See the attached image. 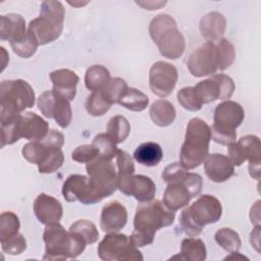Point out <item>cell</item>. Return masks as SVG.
Here are the masks:
<instances>
[{"instance_id": "ac0fdd59", "label": "cell", "mask_w": 261, "mask_h": 261, "mask_svg": "<svg viewBox=\"0 0 261 261\" xmlns=\"http://www.w3.org/2000/svg\"><path fill=\"white\" fill-rule=\"evenodd\" d=\"M203 162L206 175L214 182H223L234 173V165L225 155L208 154Z\"/></svg>"}, {"instance_id": "ee69618b", "label": "cell", "mask_w": 261, "mask_h": 261, "mask_svg": "<svg viewBox=\"0 0 261 261\" xmlns=\"http://www.w3.org/2000/svg\"><path fill=\"white\" fill-rule=\"evenodd\" d=\"M1 249L9 255H19L27 249V241L21 233H16L12 238L1 242Z\"/></svg>"}, {"instance_id": "11a10c76", "label": "cell", "mask_w": 261, "mask_h": 261, "mask_svg": "<svg viewBox=\"0 0 261 261\" xmlns=\"http://www.w3.org/2000/svg\"><path fill=\"white\" fill-rule=\"evenodd\" d=\"M137 4L141 5L145 9L153 10V9H158L160 6L164 5L166 2H161V1H137Z\"/></svg>"}, {"instance_id": "d6986e66", "label": "cell", "mask_w": 261, "mask_h": 261, "mask_svg": "<svg viewBox=\"0 0 261 261\" xmlns=\"http://www.w3.org/2000/svg\"><path fill=\"white\" fill-rule=\"evenodd\" d=\"M50 80L53 84L52 91L67 101H71L75 97L76 85L80 81L77 74L66 68L54 70L50 73Z\"/></svg>"}, {"instance_id": "7c38bea8", "label": "cell", "mask_w": 261, "mask_h": 261, "mask_svg": "<svg viewBox=\"0 0 261 261\" xmlns=\"http://www.w3.org/2000/svg\"><path fill=\"white\" fill-rule=\"evenodd\" d=\"M188 210L195 223L201 228L206 224L217 222L222 215V205L212 195L200 196L188 207Z\"/></svg>"}, {"instance_id": "f6af8a7d", "label": "cell", "mask_w": 261, "mask_h": 261, "mask_svg": "<svg viewBox=\"0 0 261 261\" xmlns=\"http://www.w3.org/2000/svg\"><path fill=\"white\" fill-rule=\"evenodd\" d=\"M187 172H188V169L180 162H174L167 165L163 169L161 173V177L165 182L170 184V182H175L182 179V177L186 175Z\"/></svg>"}, {"instance_id": "52a82bcc", "label": "cell", "mask_w": 261, "mask_h": 261, "mask_svg": "<svg viewBox=\"0 0 261 261\" xmlns=\"http://www.w3.org/2000/svg\"><path fill=\"white\" fill-rule=\"evenodd\" d=\"M90 185L89 205L98 203L112 195L117 189V173L111 160L97 157L87 163Z\"/></svg>"}, {"instance_id": "f907efd6", "label": "cell", "mask_w": 261, "mask_h": 261, "mask_svg": "<svg viewBox=\"0 0 261 261\" xmlns=\"http://www.w3.org/2000/svg\"><path fill=\"white\" fill-rule=\"evenodd\" d=\"M210 133H211V140L221 145L228 146L229 144L233 143L237 139L236 130L221 128V127L215 126L214 124L210 126Z\"/></svg>"}, {"instance_id": "4316f807", "label": "cell", "mask_w": 261, "mask_h": 261, "mask_svg": "<svg viewBox=\"0 0 261 261\" xmlns=\"http://www.w3.org/2000/svg\"><path fill=\"white\" fill-rule=\"evenodd\" d=\"M110 80V72L103 65H92L87 69L85 74V85L92 92L102 91Z\"/></svg>"}, {"instance_id": "d4e9b609", "label": "cell", "mask_w": 261, "mask_h": 261, "mask_svg": "<svg viewBox=\"0 0 261 261\" xmlns=\"http://www.w3.org/2000/svg\"><path fill=\"white\" fill-rule=\"evenodd\" d=\"M149 114L156 125L165 127L174 121L176 110L169 101L160 99L152 103L149 109Z\"/></svg>"}, {"instance_id": "ffe728a7", "label": "cell", "mask_w": 261, "mask_h": 261, "mask_svg": "<svg viewBox=\"0 0 261 261\" xmlns=\"http://www.w3.org/2000/svg\"><path fill=\"white\" fill-rule=\"evenodd\" d=\"M62 195L67 202L80 201L89 205L90 185L89 177L82 174L69 175L62 186Z\"/></svg>"}, {"instance_id": "f35d334b", "label": "cell", "mask_w": 261, "mask_h": 261, "mask_svg": "<svg viewBox=\"0 0 261 261\" xmlns=\"http://www.w3.org/2000/svg\"><path fill=\"white\" fill-rule=\"evenodd\" d=\"M111 105L102 92H93L86 101V110L92 116H101L110 109Z\"/></svg>"}, {"instance_id": "7bdbcfd3", "label": "cell", "mask_w": 261, "mask_h": 261, "mask_svg": "<svg viewBox=\"0 0 261 261\" xmlns=\"http://www.w3.org/2000/svg\"><path fill=\"white\" fill-rule=\"evenodd\" d=\"M64 161V155L61 149H52L46 159L38 165L40 173H52L59 169Z\"/></svg>"}, {"instance_id": "74e56055", "label": "cell", "mask_w": 261, "mask_h": 261, "mask_svg": "<svg viewBox=\"0 0 261 261\" xmlns=\"http://www.w3.org/2000/svg\"><path fill=\"white\" fill-rule=\"evenodd\" d=\"M20 223L16 214L10 211L0 215V242H4L18 233Z\"/></svg>"}, {"instance_id": "e0dca14e", "label": "cell", "mask_w": 261, "mask_h": 261, "mask_svg": "<svg viewBox=\"0 0 261 261\" xmlns=\"http://www.w3.org/2000/svg\"><path fill=\"white\" fill-rule=\"evenodd\" d=\"M126 221L127 211L118 201H111L103 207L100 217V227L104 232H118L125 226Z\"/></svg>"}, {"instance_id": "816d5d0a", "label": "cell", "mask_w": 261, "mask_h": 261, "mask_svg": "<svg viewBox=\"0 0 261 261\" xmlns=\"http://www.w3.org/2000/svg\"><path fill=\"white\" fill-rule=\"evenodd\" d=\"M180 180L189 190L192 198L197 197L201 193L203 187V179L201 175L193 172H187L186 175Z\"/></svg>"}, {"instance_id": "603a6c76", "label": "cell", "mask_w": 261, "mask_h": 261, "mask_svg": "<svg viewBox=\"0 0 261 261\" xmlns=\"http://www.w3.org/2000/svg\"><path fill=\"white\" fill-rule=\"evenodd\" d=\"M49 132L48 122L34 112L21 114L22 138L30 141H41Z\"/></svg>"}, {"instance_id": "277c9868", "label": "cell", "mask_w": 261, "mask_h": 261, "mask_svg": "<svg viewBox=\"0 0 261 261\" xmlns=\"http://www.w3.org/2000/svg\"><path fill=\"white\" fill-rule=\"evenodd\" d=\"M45 243V260H64L80 256L87 244L59 223L46 225L43 233Z\"/></svg>"}, {"instance_id": "e575fe53", "label": "cell", "mask_w": 261, "mask_h": 261, "mask_svg": "<svg viewBox=\"0 0 261 261\" xmlns=\"http://www.w3.org/2000/svg\"><path fill=\"white\" fill-rule=\"evenodd\" d=\"M51 150L40 141H32L22 147L21 153L27 161L39 165L46 159Z\"/></svg>"}, {"instance_id": "3957f363", "label": "cell", "mask_w": 261, "mask_h": 261, "mask_svg": "<svg viewBox=\"0 0 261 261\" xmlns=\"http://www.w3.org/2000/svg\"><path fill=\"white\" fill-rule=\"evenodd\" d=\"M210 126L201 118H192L187 125L185 142L180 149V163L189 170L203 163L209 151Z\"/></svg>"}, {"instance_id": "f546056e", "label": "cell", "mask_w": 261, "mask_h": 261, "mask_svg": "<svg viewBox=\"0 0 261 261\" xmlns=\"http://www.w3.org/2000/svg\"><path fill=\"white\" fill-rule=\"evenodd\" d=\"M215 56L218 70H224L229 67L236 58V51L229 41L224 38H220L214 43Z\"/></svg>"}, {"instance_id": "9c48e42d", "label": "cell", "mask_w": 261, "mask_h": 261, "mask_svg": "<svg viewBox=\"0 0 261 261\" xmlns=\"http://www.w3.org/2000/svg\"><path fill=\"white\" fill-rule=\"evenodd\" d=\"M37 105L45 117L55 119L60 127L65 128L69 125L72 117L69 101L52 90L42 93L38 98Z\"/></svg>"}, {"instance_id": "9f6ffc18", "label": "cell", "mask_w": 261, "mask_h": 261, "mask_svg": "<svg viewBox=\"0 0 261 261\" xmlns=\"http://www.w3.org/2000/svg\"><path fill=\"white\" fill-rule=\"evenodd\" d=\"M259 237H260V225H255V228L251 232L250 240H251L252 247H254L257 252H259V239H260Z\"/></svg>"}, {"instance_id": "c3c4849f", "label": "cell", "mask_w": 261, "mask_h": 261, "mask_svg": "<svg viewBox=\"0 0 261 261\" xmlns=\"http://www.w3.org/2000/svg\"><path fill=\"white\" fill-rule=\"evenodd\" d=\"M179 226L180 228L182 229V231L189 236V237H198L201 232H202V229L201 227H199L195 221L193 220V218L191 217L190 215V212L188 210V207L185 208L182 210V212L180 213V216H179Z\"/></svg>"}, {"instance_id": "1f68e13d", "label": "cell", "mask_w": 261, "mask_h": 261, "mask_svg": "<svg viewBox=\"0 0 261 261\" xmlns=\"http://www.w3.org/2000/svg\"><path fill=\"white\" fill-rule=\"evenodd\" d=\"M130 125L128 120L122 115H116L109 119L107 134L115 144L122 143L129 135Z\"/></svg>"}, {"instance_id": "6da1fadb", "label": "cell", "mask_w": 261, "mask_h": 261, "mask_svg": "<svg viewBox=\"0 0 261 261\" xmlns=\"http://www.w3.org/2000/svg\"><path fill=\"white\" fill-rule=\"evenodd\" d=\"M175 214L163 202L152 200L137 207L134 219V231L128 237L130 243L139 248L150 245L154 241L155 232L173 223Z\"/></svg>"}, {"instance_id": "b9f144b4", "label": "cell", "mask_w": 261, "mask_h": 261, "mask_svg": "<svg viewBox=\"0 0 261 261\" xmlns=\"http://www.w3.org/2000/svg\"><path fill=\"white\" fill-rule=\"evenodd\" d=\"M127 85L124 80L120 77H113L107 84V86L100 92L106 97V99L111 103H118L119 99L123 96L125 91L127 90Z\"/></svg>"}, {"instance_id": "db71d44e", "label": "cell", "mask_w": 261, "mask_h": 261, "mask_svg": "<svg viewBox=\"0 0 261 261\" xmlns=\"http://www.w3.org/2000/svg\"><path fill=\"white\" fill-rule=\"evenodd\" d=\"M260 159H254V160H249V173L251 177L255 179H260Z\"/></svg>"}, {"instance_id": "7a4b0ae2", "label": "cell", "mask_w": 261, "mask_h": 261, "mask_svg": "<svg viewBox=\"0 0 261 261\" xmlns=\"http://www.w3.org/2000/svg\"><path fill=\"white\" fill-rule=\"evenodd\" d=\"M35 104V92L23 80L2 81L0 84V122L15 119L27 108Z\"/></svg>"}, {"instance_id": "d6a6232c", "label": "cell", "mask_w": 261, "mask_h": 261, "mask_svg": "<svg viewBox=\"0 0 261 261\" xmlns=\"http://www.w3.org/2000/svg\"><path fill=\"white\" fill-rule=\"evenodd\" d=\"M214 239L221 248L229 253L238 252L241 249L242 241L239 233L229 227H222L218 229L215 232Z\"/></svg>"}, {"instance_id": "2e32d148", "label": "cell", "mask_w": 261, "mask_h": 261, "mask_svg": "<svg viewBox=\"0 0 261 261\" xmlns=\"http://www.w3.org/2000/svg\"><path fill=\"white\" fill-rule=\"evenodd\" d=\"M34 212L41 223L49 225L59 222L63 214V208L57 199L41 193L34 201Z\"/></svg>"}, {"instance_id": "5b68a950", "label": "cell", "mask_w": 261, "mask_h": 261, "mask_svg": "<svg viewBox=\"0 0 261 261\" xmlns=\"http://www.w3.org/2000/svg\"><path fill=\"white\" fill-rule=\"evenodd\" d=\"M149 34L162 56L177 59L186 49L185 38L177 30L175 20L168 14H158L149 24Z\"/></svg>"}, {"instance_id": "f1b7e54d", "label": "cell", "mask_w": 261, "mask_h": 261, "mask_svg": "<svg viewBox=\"0 0 261 261\" xmlns=\"http://www.w3.org/2000/svg\"><path fill=\"white\" fill-rule=\"evenodd\" d=\"M118 104L130 111L140 112L147 108L149 98L146 94L135 88H127L123 96L119 99Z\"/></svg>"}, {"instance_id": "8992f818", "label": "cell", "mask_w": 261, "mask_h": 261, "mask_svg": "<svg viewBox=\"0 0 261 261\" xmlns=\"http://www.w3.org/2000/svg\"><path fill=\"white\" fill-rule=\"evenodd\" d=\"M65 10L59 1H44L40 6V16L30 21L28 31L39 45H46L57 40L63 30Z\"/></svg>"}, {"instance_id": "8d00e7d4", "label": "cell", "mask_w": 261, "mask_h": 261, "mask_svg": "<svg viewBox=\"0 0 261 261\" xmlns=\"http://www.w3.org/2000/svg\"><path fill=\"white\" fill-rule=\"evenodd\" d=\"M20 138H22L21 114L12 121L1 124V148L17 142Z\"/></svg>"}, {"instance_id": "681fc988", "label": "cell", "mask_w": 261, "mask_h": 261, "mask_svg": "<svg viewBox=\"0 0 261 261\" xmlns=\"http://www.w3.org/2000/svg\"><path fill=\"white\" fill-rule=\"evenodd\" d=\"M212 77L216 81L219 92H220V100H225L231 97V95L234 92V83L232 79L226 74L223 73H218V74H213Z\"/></svg>"}, {"instance_id": "d590c367", "label": "cell", "mask_w": 261, "mask_h": 261, "mask_svg": "<svg viewBox=\"0 0 261 261\" xmlns=\"http://www.w3.org/2000/svg\"><path fill=\"white\" fill-rule=\"evenodd\" d=\"M92 145L95 147V149L98 152V156L107 160H112L117 153V147L114 141L108 136L106 133H102L97 135L93 142Z\"/></svg>"}, {"instance_id": "44dd1931", "label": "cell", "mask_w": 261, "mask_h": 261, "mask_svg": "<svg viewBox=\"0 0 261 261\" xmlns=\"http://www.w3.org/2000/svg\"><path fill=\"white\" fill-rule=\"evenodd\" d=\"M28 30L25 29L24 18L16 13H8L0 18V39L8 41L9 44L21 40Z\"/></svg>"}, {"instance_id": "5bb4252c", "label": "cell", "mask_w": 261, "mask_h": 261, "mask_svg": "<svg viewBox=\"0 0 261 261\" xmlns=\"http://www.w3.org/2000/svg\"><path fill=\"white\" fill-rule=\"evenodd\" d=\"M227 157L234 166H241L246 160L260 159L261 142L257 136L248 135L227 147Z\"/></svg>"}, {"instance_id": "4fadbf2b", "label": "cell", "mask_w": 261, "mask_h": 261, "mask_svg": "<svg viewBox=\"0 0 261 261\" xmlns=\"http://www.w3.org/2000/svg\"><path fill=\"white\" fill-rule=\"evenodd\" d=\"M188 68L196 77H202L215 73L217 68L214 42H206L195 50L189 57Z\"/></svg>"}, {"instance_id": "60d3db41", "label": "cell", "mask_w": 261, "mask_h": 261, "mask_svg": "<svg viewBox=\"0 0 261 261\" xmlns=\"http://www.w3.org/2000/svg\"><path fill=\"white\" fill-rule=\"evenodd\" d=\"M178 103L189 111H198L202 108L200 101L194 87H185L177 92Z\"/></svg>"}, {"instance_id": "bcb514c9", "label": "cell", "mask_w": 261, "mask_h": 261, "mask_svg": "<svg viewBox=\"0 0 261 261\" xmlns=\"http://www.w3.org/2000/svg\"><path fill=\"white\" fill-rule=\"evenodd\" d=\"M97 157H99L98 152L92 144L79 146L71 153L72 160L80 163H89L95 160Z\"/></svg>"}, {"instance_id": "7dc6e473", "label": "cell", "mask_w": 261, "mask_h": 261, "mask_svg": "<svg viewBox=\"0 0 261 261\" xmlns=\"http://www.w3.org/2000/svg\"><path fill=\"white\" fill-rule=\"evenodd\" d=\"M115 157L118 168L117 175H130L135 173V164L133 158L127 152L118 149Z\"/></svg>"}, {"instance_id": "484cf974", "label": "cell", "mask_w": 261, "mask_h": 261, "mask_svg": "<svg viewBox=\"0 0 261 261\" xmlns=\"http://www.w3.org/2000/svg\"><path fill=\"white\" fill-rule=\"evenodd\" d=\"M163 157V151L157 143L147 142L141 144L134 152V158L137 162L145 166L157 165Z\"/></svg>"}, {"instance_id": "30bf717a", "label": "cell", "mask_w": 261, "mask_h": 261, "mask_svg": "<svg viewBox=\"0 0 261 261\" xmlns=\"http://www.w3.org/2000/svg\"><path fill=\"white\" fill-rule=\"evenodd\" d=\"M176 67L165 61L155 62L149 71V86L155 95L166 97L173 91L177 82Z\"/></svg>"}, {"instance_id": "836d02e7", "label": "cell", "mask_w": 261, "mask_h": 261, "mask_svg": "<svg viewBox=\"0 0 261 261\" xmlns=\"http://www.w3.org/2000/svg\"><path fill=\"white\" fill-rule=\"evenodd\" d=\"M195 91L202 102V104H207L220 99V92L216 81L211 76L210 79L204 80L198 83L195 87Z\"/></svg>"}, {"instance_id": "4dcf8cb0", "label": "cell", "mask_w": 261, "mask_h": 261, "mask_svg": "<svg viewBox=\"0 0 261 261\" xmlns=\"http://www.w3.org/2000/svg\"><path fill=\"white\" fill-rule=\"evenodd\" d=\"M68 231L82 239L87 245L94 244L99 239V231L96 225L87 219H80L75 221L70 225Z\"/></svg>"}, {"instance_id": "ba28073f", "label": "cell", "mask_w": 261, "mask_h": 261, "mask_svg": "<svg viewBox=\"0 0 261 261\" xmlns=\"http://www.w3.org/2000/svg\"><path fill=\"white\" fill-rule=\"evenodd\" d=\"M98 255L105 261H142L143 255L127 236L112 232L104 237L98 245Z\"/></svg>"}, {"instance_id": "9a60e30c", "label": "cell", "mask_w": 261, "mask_h": 261, "mask_svg": "<svg viewBox=\"0 0 261 261\" xmlns=\"http://www.w3.org/2000/svg\"><path fill=\"white\" fill-rule=\"evenodd\" d=\"M245 117V112L241 104L234 101H224L218 104L214 110V125L236 130L241 125Z\"/></svg>"}, {"instance_id": "8fae6325", "label": "cell", "mask_w": 261, "mask_h": 261, "mask_svg": "<svg viewBox=\"0 0 261 261\" xmlns=\"http://www.w3.org/2000/svg\"><path fill=\"white\" fill-rule=\"evenodd\" d=\"M117 189L126 196L135 197L141 203L152 201L156 193L154 181L142 174L117 176Z\"/></svg>"}, {"instance_id": "ab89813d", "label": "cell", "mask_w": 261, "mask_h": 261, "mask_svg": "<svg viewBox=\"0 0 261 261\" xmlns=\"http://www.w3.org/2000/svg\"><path fill=\"white\" fill-rule=\"evenodd\" d=\"M10 46L12 48V51L19 57L30 58L36 53L39 44L34 38V36L28 31L25 36L21 40H19L16 43L10 44Z\"/></svg>"}, {"instance_id": "f5cc1de1", "label": "cell", "mask_w": 261, "mask_h": 261, "mask_svg": "<svg viewBox=\"0 0 261 261\" xmlns=\"http://www.w3.org/2000/svg\"><path fill=\"white\" fill-rule=\"evenodd\" d=\"M40 142L49 149H61L64 144V136L56 129H49L48 134Z\"/></svg>"}, {"instance_id": "7402d4cb", "label": "cell", "mask_w": 261, "mask_h": 261, "mask_svg": "<svg viewBox=\"0 0 261 261\" xmlns=\"http://www.w3.org/2000/svg\"><path fill=\"white\" fill-rule=\"evenodd\" d=\"M199 29L202 37L207 42L217 41L225 32L226 19L222 13L212 11L201 18Z\"/></svg>"}, {"instance_id": "cb8c5ba5", "label": "cell", "mask_w": 261, "mask_h": 261, "mask_svg": "<svg viewBox=\"0 0 261 261\" xmlns=\"http://www.w3.org/2000/svg\"><path fill=\"white\" fill-rule=\"evenodd\" d=\"M192 196L181 180L167 185L163 195V204L171 211H176L187 206Z\"/></svg>"}, {"instance_id": "83f0119b", "label": "cell", "mask_w": 261, "mask_h": 261, "mask_svg": "<svg viewBox=\"0 0 261 261\" xmlns=\"http://www.w3.org/2000/svg\"><path fill=\"white\" fill-rule=\"evenodd\" d=\"M175 257L187 261H204L207 257L205 244L201 239H184L180 246V254Z\"/></svg>"}]
</instances>
